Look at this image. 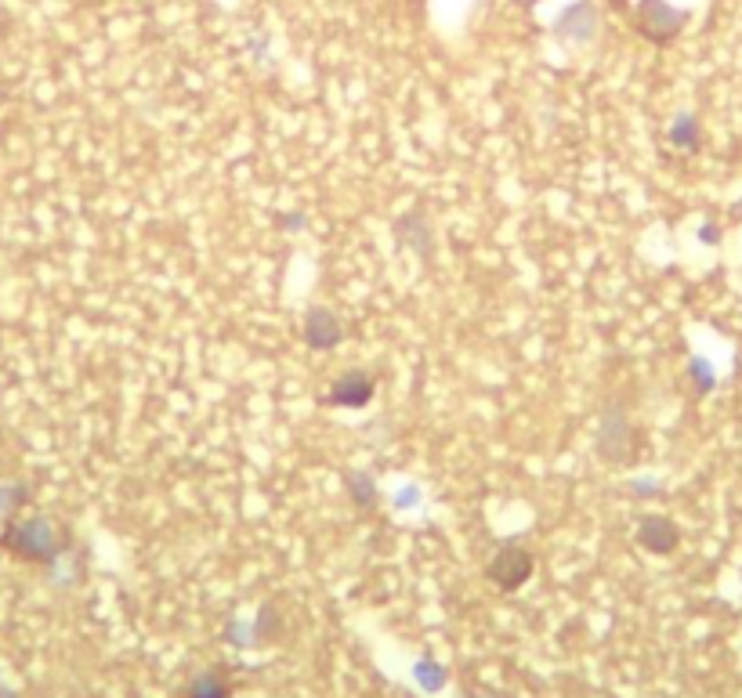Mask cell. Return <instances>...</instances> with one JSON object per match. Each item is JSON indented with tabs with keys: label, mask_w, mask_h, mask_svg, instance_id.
<instances>
[{
	"label": "cell",
	"mask_w": 742,
	"mask_h": 698,
	"mask_svg": "<svg viewBox=\"0 0 742 698\" xmlns=\"http://www.w3.org/2000/svg\"><path fill=\"white\" fill-rule=\"evenodd\" d=\"M638 539L645 543L648 550L666 554V550L677 547V525H674V521H666V518H645V521H641Z\"/></svg>",
	"instance_id": "obj_4"
},
{
	"label": "cell",
	"mask_w": 742,
	"mask_h": 698,
	"mask_svg": "<svg viewBox=\"0 0 742 698\" xmlns=\"http://www.w3.org/2000/svg\"><path fill=\"white\" fill-rule=\"evenodd\" d=\"M670 138H674L681 149H695V120H692V116H681Z\"/></svg>",
	"instance_id": "obj_5"
},
{
	"label": "cell",
	"mask_w": 742,
	"mask_h": 698,
	"mask_svg": "<svg viewBox=\"0 0 742 698\" xmlns=\"http://www.w3.org/2000/svg\"><path fill=\"white\" fill-rule=\"evenodd\" d=\"M305 337L315 348H333V344L341 340V319L333 312H326V308H315V312H308Z\"/></svg>",
	"instance_id": "obj_3"
},
{
	"label": "cell",
	"mask_w": 742,
	"mask_h": 698,
	"mask_svg": "<svg viewBox=\"0 0 742 698\" xmlns=\"http://www.w3.org/2000/svg\"><path fill=\"white\" fill-rule=\"evenodd\" d=\"M529 572H533V557L525 554L522 547H504L496 554L493 565H489V579H493L500 590L522 586L525 579H529Z\"/></svg>",
	"instance_id": "obj_1"
},
{
	"label": "cell",
	"mask_w": 742,
	"mask_h": 698,
	"mask_svg": "<svg viewBox=\"0 0 742 698\" xmlns=\"http://www.w3.org/2000/svg\"><path fill=\"white\" fill-rule=\"evenodd\" d=\"M370 398H373V377L362 373V369L344 373L330 391V402H337V406H366Z\"/></svg>",
	"instance_id": "obj_2"
}]
</instances>
